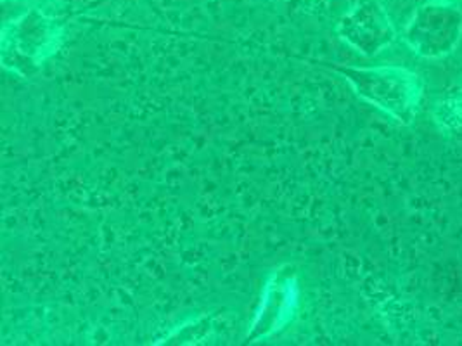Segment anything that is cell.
Wrapping results in <instances>:
<instances>
[{"label":"cell","mask_w":462,"mask_h":346,"mask_svg":"<svg viewBox=\"0 0 462 346\" xmlns=\"http://www.w3.org/2000/svg\"><path fill=\"white\" fill-rule=\"evenodd\" d=\"M298 302L296 274L293 267L286 265L275 270L273 279L265 286L263 300L248 332V341L256 343L269 338L293 321Z\"/></svg>","instance_id":"7a4b0ae2"},{"label":"cell","mask_w":462,"mask_h":346,"mask_svg":"<svg viewBox=\"0 0 462 346\" xmlns=\"http://www.w3.org/2000/svg\"><path fill=\"white\" fill-rule=\"evenodd\" d=\"M63 28L41 9H30L2 30V63L22 75L37 73L60 49Z\"/></svg>","instance_id":"6da1fadb"}]
</instances>
